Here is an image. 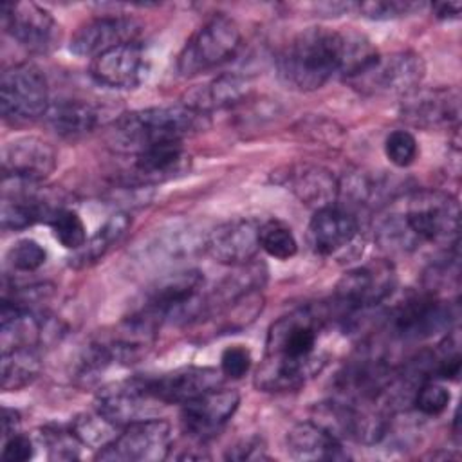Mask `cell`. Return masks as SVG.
Returning a JSON list of instances; mask_svg holds the SVG:
<instances>
[{"mask_svg":"<svg viewBox=\"0 0 462 462\" xmlns=\"http://www.w3.org/2000/svg\"><path fill=\"white\" fill-rule=\"evenodd\" d=\"M319 327L321 318L310 309H296L278 318L269 327L254 386L262 392H294L318 375L327 363L316 352Z\"/></svg>","mask_w":462,"mask_h":462,"instance_id":"1","label":"cell"},{"mask_svg":"<svg viewBox=\"0 0 462 462\" xmlns=\"http://www.w3.org/2000/svg\"><path fill=\"white\" fill-rule=\"evenodd\" d=\"M460 208L453 195L437 189L410 193L402 206L383 218L377 240L384 249L408 253L422 244H457Z\"/></svg>","mask_w":462,"mask_h":462,"instance_id":"2","label":"cell"},{"mask_svg":"<svg viewBox=\"0 0 462 462\" xmlns=\"http://www.w3.org/2000/svg\"><path fill=\"white\" fill-rule=\"evenodd\" d=\"M341 63V32L327 27L300 31L278 58L282 81L300 92L321 88Z\"/></svg>","mask_w":462,"mask_h":462,"instance_id":"3","label":"cell"},{"mask_svg":"<svg viewBox=\"0 0 462 462\" xmlns=\"http://www.w3.org/2000/svg\"><path fill=\"white\" fill-rule=\"evenodd\" d=\"M204 117L206 114L186 103L135 110L114 123L112 143L117 150L132 155L150 146L182 143L184 137L204 126Z\"/></svg>","mask_w":462,"mask_h":462,"instance_id":"4","label":"cell"},{"mask_svg":"<svg viewBox=\"0 0 462 462\" xmlns=\"http://www.w3.org/2000/svg\"><path fill=\"white\" fill-rule=\"evenodd\" d=\"M204 276L197 269L180 271L161 278L146 294V301L134 316L150 328L161 323H180L199 318L204 310Z\"/></svg>","mask_w":462,"mask_h":462,"instance_id":"5","label":"cell"},{"mask_svg":"<svg viewBox=\"0 0 462 462\" xmlns=\"http://www.w3.org/2000/svg\"><path fill=\"white\" fill-rule=\"evenodd\" d=\"M242 32L238 23L218 13L206 20L184 43L177 69L180 76H197L229 61L240 49Z\"/></svg>","mask_w":462,"mask_h":462,"instance_id":"6","label":"cell"},{"mask_svg":"<svg viewBox=\"0 0 462 462\" xmlns=\"http://www.w3.org/2000/svg\"><path fill=\"white\" fill-rule=\"evenodd\" d=\"M49 85L32 63H14L2 72L0 110L5 121L27 123L47 114Z\"/></svg>","mask_w":462,"mask_h":462,"instance_id":"7","label":"cell"},{"mask_svg":"<svg viewBox=\"0 0 462 462\" xmlns=\"http://www.w3.org/2000/svg\"><path fill=\"white\" fill-rule=\"evenodd\" d=\"M397 273L390 260L379 258L346 271L336 285V300L348 312L377 307L392 296Z\"/></svg>","mask_w":462,"mask_h":462,"instance_id":"8","label":"cell"},{"mask_svg":"<svg viewBox=\"0 0 462 462\" xmlns=\"http://www.w3.org/2000/svg\"><path fill=\"white\" fill-rule=\"evenodd\" d=\"M171 446L170 424L162 419H143L126 424L119 435L96 455L99 460L157 462L168 457Z\"/></svg>","mask_w":462,"mask_h":462,"instance_id":"9","label":"cell"},{"mask_svg":"<svg viewBox=\"0 0 462 462\" xmlns=\"http://www.w3.org/2000/svg\"><path fill=\"white\" fill-rule=\"evenodd\" d=\"M426 76V63L413 51H399L379 56L377 61L359 78L348 81L363 94L408 96L417 90Z\"/></svg>","mask_w":462,"mask_h":462,"instance_id":"10","label":"cell"},{"mask_svg":"<svg viewBox=\"0 0 462 462\" xmlns=\"http://www.w3.org/2000/svg\"><path fill=\"white\" fill-rule=\"evenodd\" d=\"M453 307L433 294L411 296L397 305L390 314L392 334L402 341L428 339L449 328L453 321Z\"/></svg>","mask_w":462,"mask_h":462,"instance_id":"11","label":"cell"},{"mask_svg":"<svg viewBox=\"0 0 462 462\" xmlns=\"http://www.w3.org/2000/svg\"><path fill=\"white\" fill-rule=\"evenodd\" d=\"M2 25L13 40L32 52L52 51L61 36L54 16L32 2L2 4Z\"/></svg>","mask_w":462,"mask_h":462,"instance_id":"12","label":"cell"},{"mask_svg":"<svg viewBox=\"0 0 462 462\" xmlns=\"http://www.w3.org/2000/svg\"><path fill=\"white\" fill-rule=\"evenodd\" d=\"M240 404V395L235 390L213 388L180 408V424L186 435L197 440L215 437L227 420L235 415Z\"/></svg>","mask_w":462,"mask_h":462,"instance_id":"13","label":"cell"},{"mask_svg":"<svg viewBox=\"0 0 462 462\" xmlns=\"http://www.w3.org/2000/svg\"><path fill=\"white\" fill-rule=\"evenodd\" d=\"M150 72V58L139 42L112 47L90 63V76L110 88H137Z\"/></svg>","mask_w":462,"mask_h":462,"instance_id":"14","label":"cell"},{"mask_svg":"<svg viewBox=\"0 0 462 462\" xmlns=\"http://www.w3.org/2000/svg\"><path fill=\"white\" fill-rule=\"evenodd\" d=\"M56 150L36 135L16 137L2 150L4 179L40 184L56 170Z\"/></svg>","mask_w":462,"mask_h":462,"instance_id":"15","label":"cell"},{"mask_svg":"<svg viewBox=\"0 0 462 462\" xmlns=\"http://www.w3.org/2000/svg\"><path fill=\"white\" fill-rule=\"evenodd\" d=\"M220 374L209 366H184L155 377H139L143 390L159 404H184L220 384Z\"/></svg>","mask_w":462,"mask_h":462,"instance_id":"16","label":"cell"},{"mask_svg":"<svg viewBox=\"0 0 462 462\" xmlns=\"http://www.w3.org/2000/svg\"><path fill=\"white\" fill-rule=\"evenodd\" d=\"M401 117L419 128L451 126L460 117V94L453 87L417 88L401 99Z\"/></svg>","mask_w":462,"mask_h":462,"instance_id":"17","label":"cell"},{"mask_svg":"<svg viewBox=\"0 0 462 462\" xmlns=\"http://www.w3.org/2000/svg\"><path fill=\"white\" fill-rule=\"evenodd\" d=\"M141 32V23L130 16L112 14V16H97L85 23H81L70 38V52L79 58H96L101 52L137 42Z\"/></svg>","mask_w":462,"mask_h":462,"instance_id":"18","label":"cell"},{"mask_svg":"<svg viewBox=\"0 0 462 462\" xmlns=\"http://www.w3.org/2000/svg\"><path fill=\"white\" fill-rule=\"evenodd\" d=\"M310 249L319 256H343L359 240L357 218L343 208L316 209L307 229Z\"/></svg>","mask_w":462,"mask_h":462,"instance_id":"19","label":"cell"},{"mask_svg":"<svg viewBox=\"0 0 462 462\" xmlns=\"http://www.w3.org/2000/svg\"><path fill=\"white\" fill-rule=\"evenodd\" d=\"M260 224L253 218H235L217 226L204 242L206 253L218 263L244 265L260 249Z\"/></svg>","mask_w":462,"mask_h":462,"instance_id":"20","label":"cell"},{"mask_svg":"<svg viewBox=\"0 0 462 462\" xmlns=\"http://www.w3.org/2000/svg\"><path fill=\"white\" fill-rule=\"evenodd\" d=\"M153 404H157V401L143 390L139 377L103 388L96 397V411L117 428L150 419L155 413Z\"/></svg>","mask_w":462,"mask_h":462,"instance_id":"21","label":"cell"},{"mask_svg":"<svg viewBox=\"0 0 462 462\" xmlns=\"http://www.w3.org/2000/svg\"><path fill=\"white\" fill-rule=\"evenodd\" d=\"M287 453L296 460H341L346 458L339 437L321 422L303 420L294 424L285 437Z\"/></svg>","mask_w":462,"mask_h":462,"instance_id":"22","label":"cell"},{"mask_svg":"<svg viewBox=\"0 0 462 462\" xmlns=\"http://www.w3.org/2000/svg\"><path fill=\"white\" fill-rule=\"evenodd\" d=\"M285 184L301 204L312 208L314 211L334 206L341 191L334 173L316 164H298L291 168V171L285 175Z\"/></svg>","mask_w":462,"mask_h":462,"instance_id":"23","label":"cell"},{"mask_svg":"<svg viewBox=\"0 0 462 462\" xmlns=\"http://www.w3.org/2000/svg\"><path fill=\"white\" fill-rule=\"evenodd\" d=\"M189 168V157L182 143H168L150 146L134 153L132 170L139 182L153 184L164 182L182 175Z\"/></svg>","mask_w":462,"mask_h":462,"instance_id":"24","label":"cell"},{"mask_svg":"<svg viewBox=\"0 0 462 462\" xmlns=\"http://www.w3.org/2000/svg\"><path fill=\"white\" fill-rule=\"evenodd\" d=\"M249 90L251 83L247 78L227 72L211 79L204 87H197L195 90H191L186 105L202 114H208L209 110L227 108L240 103V99H244Z\"/></svg>","mask_w":462,"mask_h":462,"instance_id":"25","label":"cell"},{"mask_svg":"<svg viewBox=\"0 0 462 462\" xmlns=\"http://www.w3.org/2000/svg\"><path fill=\"white\" fill-rule=\"evenodd\" d=\"M45 117L58 135L74 139L92 132L101 121V112L88 101L63 99L51 105Z\"/></svg>","mask_w":462,"mask_h":462,"instance_id":"26","label":"cell"},{"mask_svg":"<svg viewBox=\"0 0 462 462\" xmlns=\"http://www.w3.org/2000/svg\"><path fill=\"white\" fill-rule=\"evenodd\" d=\"M130 224H132V218L123 211H117V213L110 215L106 218V222L96 231V235L87 238L83 247L74 251V254L70 258V265L85 267V265L96 263L99 258H103L106 254V251L117 240H121V236L130 227Z\"/></svg>","mask_w":462,"mask_h":462,"instance_id":"27","label":"cell"},{"mask_svg":"<svg viewBox=\"0 0 462 462\" xmlns=\"http://www.w3.org/2000/svg\"><path fill=\"white\" fill-rule=\"evenodd\" d=\"M42 370L36 346H16L2 352V388L22 390L31 384Z\"/></svg>","mask_w":462,"mask_h":462,"instance_id":"28","label":"cell"},{"mask_svg":"<svg viewBox=\"0 0 462 462\" xmlns=\"http://www.w3.org/2000/svg\"><path fill=\"white\" fill-rule=\"evenodd\" d=\"M379 56V51L365 34L356 31L341 32L339 74L345 78V81H352L365 74Z\"/></svg>","mask_w":462,"mask_h":462,"instance_id":"29","label":"cell"},{"mask_svg":"<svg viewBox=\"0 0 462 462\" xmlns=\"http://www.w3.org/2000/svg\"><path fill=\"white\" fill-rule=\"evenodd\" d=\"M40 440L49 451L51 460H74L81 457V448H87L76 435L72 426L49 424L40 430Z\"/></svg>","mask_w":462,"mask_h":462,"instance_id":"30","label":"cell"},{"mask_svg":"<svg viewBox=\"0 0 462 462\" xmlns=\"http://www.w3.org/2000/svg\"><path fill=\"white\" fill-rule=\"evenodd\" d=\"M260 249L276 260H289L298 253V240L291 227L280 220H267L258 229Z\"/></svg>","mask_w":462,"mask_h":462,"instance_id":"31","label":"cell"},{"mask_svg":"<svg viewBox=\"0 0 462 462\" xmlns=\"http://www.w3.org/2000/svg\"><path fill=\"white\" fill-rule=\"evenodd\" d=\"M47 224L54 240H58L65 249L78 251L87 242L85 222L74 209L58 208Z\"/></svg>","mask_w":462,"mask_h":462,"instance_id":"32","label":"cell"},{"mask_svg":"<svg viewBox=\"0 0 462 462\" xmlns=\"http://www.w3.org/2000/svg\"><path fill=\"white\" fill-rule=\"evenodd\" d=\"M72 430L76 431V435L81 439V442L87 448L92 449H101L105 448L108 442H112L116 439V430L117 426L112 424L110 420H106L101 413H83L78 415L72 422H70Z\"/></svg>","mask_w":462,"mask_h":462,"instance_id":"33","label":"cell"},{"mask_svg":"<svg viewBox=\"0 0 462 462\" xmlns=\"http://www.w3.org/2000/svg\"><path fill=\"white\" fill-rule=\"evenodd\" d=\"M7 265L13 271L18 273H32L40 269L47 262V251L42 244H38L32 238H22L14 242L7 254H5Z\"/></svg>","mask_w":462,"mask_h":462,"instance_id":"34","label":"cell"},{"mask_svg":"<svg viewBox=\"0 0 462 462\" xmlns=\"http://www.w3.org/2000/svg\"><path fill=\"white\" fill-rule=\"evenodd\" d=\"M451 401V393L437 381H424L413 393V406L417 411L428 417L440 415Z\"/></svg>","mask_w":462,"mask_h":462,"instance_id":"35","label":"cell"},{"mask_svg":"<svg viewBox=\"0 0 462 462\" xmlns=\"http://www.w3.org/2000/svg\"><path fill=\"white\" fill-rule=\"evenodd\" d=\"M386 159L397 168H408L419 155L417 139L408 130H393L384 139Z\"/></svg>","mask_w":462,"mask_h":462,"instance_id":"36","label":"cell"},{"mask_svg":"<svg viewBox=\"0 0 462 462\" xmlns=\"http://www.w3.org/2000/svg\"><path fill=\"white\" fill-rule=\"evenodd\" d=\"M359 11L372 20H393L406 14H411L413 11L420 9L422 4L415 2H397V0H377V2H363L357 5Z\"/></svg>","mask_w":462,"mask_h":462,"instance_id":"37","label":"cell"},{"mask_svg":"<svg viewBox=\"0 0 462 462\" xmlns=\"http://www.w3.org/2000/svg\"><path fill=\"white\" fill-rule=\"evenodd\" d=\"M253 365L251 350L245 345H231L226 346L220 354V372L226 377L240 379L244 377Z\"/></svg>","mask_w":462,"mask_h":462,"instance_id":"38","label":"cell"},{"mask_svg":"<svg viewBox=\"0 0 462 462\" xmlns=\"http://www.w3.org/2000/svg\"><path fill=\"white\" fill-rule=\"evenodd\" d=\"M227 460H263L267 457L265 442L260 437H247L238 440L235 446H231L226 453Z\"/></svg>","mask_w":462,"mask_h":462,"instance_id":"39","label":"cell"},{"mask_svg":"<svg viewBox=\"0 0 462 462\" xmlns=\"http://www.w3.org/2000/svg\"><path fill=\"white\" fill-rule=\"evenodd\" d=\"M34 457V446L32 440L27 435L14 433L7 439H4V449L2 458L7 462H25Z\"/></svg>","mask_w":462,"mask_h":462,"instance_id":"40","label":"cell"},{"mask_svg":"<svg viewBox=\"0 0 462 462\" xmlns=\"http://www.w3.org/2000/svg\"><path fill=\"white\" fill-rule=\"evenodd\" d=\"M18 426H20V413L16 410L4 408V415H2V433H4V439L18 433Z\"/></svg>","mask_w":462,"mask_h":462,"instance_id":"41","label":"cell"},{"mask_svg":"<svg viewBox=\"0 0 462 462\" xmlns=\"http://www.w3.org/2000/svg\"><path fill=\"white\" fill-rule=\"evenodd\" d=\"M460 9H462V5H460L458 2H440V4H435V5H433L435 16H437L439 20H453V18H458Z\"/></svg>","mask_w":462,"mask_h":462,"instance_id":"42","label":"cell"}]
</instances>
